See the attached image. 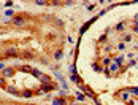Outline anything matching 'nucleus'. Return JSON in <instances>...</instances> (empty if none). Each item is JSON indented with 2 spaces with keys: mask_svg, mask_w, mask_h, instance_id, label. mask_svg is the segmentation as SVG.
I'll list each match as a JSON object with an SVG mask.
<instances>
[{
  "mask_svg": "<svg viewBox=\"0 0 138 105\" xmlns=\"http://www.w3.org/2000/svg\"><path fill=\"white\" fill-rule=\"evenodd\" d=\"M119 97H121L124 102H127V103H129V102L132 100V99H130V97H132L130 89H122V91H119Z\"/></svg>",
  "mask_w": 138,
  "mask_h": 105,
  "instance_id": "obj_1",
  "label": "nucleus"
},
{
  "mask_svg": "<svg viewBox=\"0 0 138 105\" xmlns=\"http://www.w3.org/2000/svg\"><path fill=\"white\" fill-rule=\"evenodd\" d=\"M40 81L43 83V85H46V86H48V85H49V83H51V78H49L48 75H41V78H40Z\"/></svg>",
  "mask_w": 138,
  "mask_h": 105,
  "instance_id": "obj_2",
  "label": "nucleus"
},
{
  "mask_svg": "<svg viewBox=\"0 0 138 105\" xmlns=\"http://www.w3.org/2000/svg\"><path fill=\"white\" fill-rule=\"evenodd\" d=\"M2 75H3V78H8V76L13 75V70H11V69H3V70H2Z\"/></svg>",
  "mask_w": 138,
  "mask_h": 105,
  "instance_id": "obj_3",
  "label": "nucleus"
},
{
  "mask_svg": "<svg viewBox=\"0 0 138 105\" xmlns=\"http://www.w3.org/2000/svg\"><path fill=\"white\" fill-rule=\"evenodd\" d=\"M13 24H14V26H22V24H24V19H22V18H14V19H13Z\"/></svg>",
  "mask_w": 138,
  "mask_h": 105,
  "instance_id": "obj_4",
  "label": "nucleus"
},
{
  "mask_svg": "<svg viewBox=\"0 0 138 105\" xmlns=\"http://www.w3.org/2000/svg\"><path fill=\"white\" fill-rule=\"evenodd\" d=\"M7 54H8V57H14V56H17V51L10 48V49H7Z\"/></svg>",
  "mask_w": 138,
  "mask_h": 105,
  "instance_id": "obj_5",
  "label": "nucleus"
},
{
  "mask_svg": "<svg viewBox=\"0 0 138 105\" xmlns=\"http://www.w3.org/2000/svg\"><path fill=\"white\" fill-rule=\"evenodd\" d=\"M83 91H84V92H86V94H87L89 97H92V99H95V94L92 92V89H91V88H83Z\"/></svg>",
  "mask_w": 138,
  "mask_h": 105,
  "instance_id": "obj_6",
  "label": "nucleus"
},
{
  "mask_svg": "<svg viewBox=\"0 0 138 105\" xmlns=\"http://www.w3.org/2000/svg\"><path fill=\"white\" fill-rule=\"evenodd\" d=\"M7 91H8V92H11V94H14V96H22V94H19V92L16 91V88H13V86L7 88Z\"/></svg>",
  "mask_w": 138,
  "mask_h": 105,
  "instance_id": "obj_7",
  "label": "nucleus"
},
{
  "mask_svg": "<svg viewBox=\"0 0 138 105\" xmlns=\"http://www.w3.org/2000/svg\"><path fill=\"white\" fill-rule=\"evenodd\" d=\"M113 60H114V62H116V64H117V65H119V67L122 65V56H121V57H119V56H116V57H114Z\"/></svg>",
  "mask_w": 138,
  "mask_h": 105,
  "instance_id": "obj_8",
  "label": "nucleus"
},
{
  "mask_svg": "<svg viewBox=\"0 0 138 105\" xmlns=\"http://www.w3.org/2000/svg\"><path fill=\"white\" fill-rule=\"evenodd\" d=\"M117 70H119V65H117L116 62H114V64H111V65H110V72H117Z\"/></svg>",
  "mask_w": 138,
  "mask_h": 105,
  "instance_id": "obj_9",
  "label": "nucleus"
},
{
  "mask_svg": "<svg viewBox=\"0 0 138 105\" xmlns=\"http://www.w3.org/2000/svg\"><path fill=\"white\" fill-rule=\"evenodd\" d=\"M52 105H65V100H64V99H56V100L52 102Z\"/></svg>",
  "mask_w": 138,
  "mask_h": 105,
  "instance_id": "obj_10",
  "label": "nucleus"
},
{
  "mask_svg": "<svg viewBox=\"0 0 138 105\" xmlns=\"http://www.w3.org/2000/svg\"><path fill=\"white\" fill-rule=\"evenodd\" d=\"M32 73H33V75H35V76H37L38 80H40V78H41V75H43V73H41L40 70H35V69H32Z\"/></svg>",
  "mask_w": 138,
  "mask_h": 105,
  "instance_id": "obj_11",
  "label": "nucleus"
},
{
  "mask_svg": "<svg viewBox=\"0 0 138 105\" xmlns=\"http://www.w3.org/2000/svg\"><path fill=\"white\" fill-rule=\"evenodd\" d=\"M22 96H24V97H32V96H33V92H32L30 89H27V91H24V92H22Z\"/></svg>",
  "mask_w": 138,
  "mask_h": 105,
  "instance_id": "obj_12",
  "label": "nucleus"
},
{
  "mask_svg": "<svg viewBox=\"0 0 138 105\" xmlns=\"http://www.w3.org/2000/svg\"><path fill=\"white\" fill-rule=\"evenodd\" d=\"M110 62H111V59H110V57H103V59H102V64H103V65H108Z\"/></svg>",
  "mask_w": 138,
  "mask_h": 105,
  "instance_id": "obj_13",
  "label": "nucleus"
},
{
  "mask_svg": "<svg viewBox=\"0 0 138 105\" xmlns=\"http://www.w3.org/2000/svg\"><path fill=\"white\" fill-rule=\"evenodd\" d=\"M35 3H37V5H40V7H45V5H48V2H45V0H37Z\"/></svg>",
  "mask_w": 138,
  "mask_h": 105,
  "instance_id": "obj_14",
  "label": "nucleus"
},
{
  "mask_svg": "<svg viewBox=\"0 0 138 105\" xmlns=\"http://www.w3.org/2000/svg\"><path fill=\"white\" fill-rule=\"evenodd\" d=\"M54 57H56V60H61V59H62V51H57Z\"/></svg>",
  "mask_w": 138,
  "mask_h": 105,
  "instance_id": "obj_15",
  "label": "nucleus"
},
{
  "mask_svg": "<svg viewBox=\"0 0 138 105\" xmlns=\"http://www.w3.org/2000/svg\"><path fill=\"white\" fill-rule=\"evenodd\" d=\"M130 92H132L133 96H136V97H138V88H130Z\"/></svg>",
  "mask_w": 138,
  "mask_h": 105,
  "instance_id": "obj_16",
  "label": "nucleus"
},
{
  "mask_svg": "<svg viewBox=\"0 0 138 105\" xmlns=\"http://www.w3.org/2000/svg\"><path fill=\"white\" fill-rule=\"evenodd\" d=\"M92 69L95 70V72H100L102 69H100V65H98V64H92Z\"/></svg>",
  "mask_w": 138,
  "mask_h": 105,
  "instance_id": "obj_17",
  "label": "nucleus"
},
{
  "mask_svg": "<svg viewBox=\"0 0 138 105\" xmlns=\"http://www.w3.org/2000/svg\"><path fill=\"white\" fill-rule=\"evenodd\" d=\"M122 29H124V23H119L116 26V30H122Z\"/></svg>",
  "mask_w": 138,
  "mask_h": 105,
  "instance_id": "obj_18",
  "label": "nucleus"
},
{
  "mask_svg": "<svg viewBox=\"0 0 138 105\" xmlns=\"http://www.w3.org/2000/svg\"><path fill=\"white\" fill-rule=\"evenodd\" d=\"M117 48H119V51H122V49L125 48V45H124V43H121V45H117Z\"/></svg>",
  "mask_w": 138,
  "mask_h": 105,
  "instance_id": "obj_19",
  "label": "nucleus"
},
{
  "mask_svg": "<svg viewBox=\"0 0 138 105\" xmlns=\"http://www.w3.org/2000/svg\"><path fill=\"white\" fill-rule=\"evenodd\" d=\"M78 100H84V96L80 92V94H78Z\"/></svg>",
  "mask_w": 138,
  "mask_h": 105,
  "instance_id": "obj_20",
  "label": "nucleus"
},
{
  "mask_svg": "<svg viewBox=\"0 0 138 105\" xmlns=\"http://www.w3.org/2000/svg\"><path fill=\"white\" fill-rule=\"evenodd\" d=\"M0 85H2V86H5V78H3V76L0 78Z\"/></svg>",
  "mask_w": 138,
  "mask_h": 105,
  "instance_id": "obj_21",
  "label": "nucleus"
},
{
  "mask_svg": "<svg viewBox=\"0 0 138 105\" xmlns=\"http://www.w3.org/2000/svg\"><path fill=\"white\" fill-rule=\"evenodd\" d=\"M124 40H125V41H130V40H132V37H130V35H125V37H124Z\"/></svg>",
  "mask_w": 138,
  "mask_h": 105,
  "instance_id": "obj_22",
  "label": "nucleus"
},
{
  "mask_svg": "<svg viewBox=\"0 0 138 105\" xmlns=\"http://www.w3.org/2000/svg\"><path fill=\"white\" fill-rule=\"evenodd\" d=\"M70 72H71V73L75 75V72H76V69H75V65H71V67H70Z\"/></svg>",
  "mask_w": 138,
  "mask_h": 105,
  "instance_id": "obj_23",
  "label": "nucleus"
},
{
  "mask_svg": "<svg viewBox=\"0 0 138 105\" xmlns=\"http://www.w3.org/2000/svg\"><path fill=\"white\" fill-rule=\"evenodd\" d=\"M71 81H76V83H78V76H76V75H71Z\"/></svg>",
  "mask_w": 138,
  "mask_h": 105,
  "instance_id": "obj_24",
  "label": "nucleus"
},
{
  "mask_svg": "<svg viewBox=\"0 0 138 105\" xmlns=\"http://www.w3.org/2000/svg\"><path fill=\"white\" fill-rule=\"evenodd\" d=\"M135 64H136V60L132 59V60H130V64H129V67H132V65H135Z\"/></svg>",
  "mask_w": 138,
  "mask_h": 105,
  "instance_id": "obj_25",
  "label": "nucleus"
},
{
  "mask_svg": "<svg viewBox=\"0 0 138 105\" xmlns=\"http://www.w3.org/2000/svg\"><path fill=\"white\" fill-rule=\"evenodd\" d=\"M133 21H135V24L138 26V14H135V18H133Z\"/></svg>",
  "mask_w": 138,
  "mask_h": 105,
  "instance_id": "obj_26",
  "label": "nucleus"
},
{
  "mask_svg": "<svg viewBox=\"0 0 138 105\" xmlns=\"http://www.w3.org/2000/svg\"><path fill=\"white\" fill-rule=\"evenodd\" d=\"M5 7H13V2H5Z\"/></svg>",
  "mask_w": 138,
  "mask_h": 105,
  "instance_id": "obj_27",
  "label": "nucleus"
},
{
  "mask_svg": "<svg viewBox=\"0 0 138 105\" xmlns=\"http://www.w3.org/2000/svg\"><path fill=\"white\" fill-rule=\"evenodd\" d=\"M133 32H138V26H136V24L133 26Z\"/></svg>",
  "mask_w": 138,
  "mask_h": 105,
  "instance_id": "obj_28",
  "label": "nucleus"
},
{
  "mask_svg": "<svg viewBox=\"0 0 138 105\" xmlns=\"http://www.w3.org/2000/svg\"><path fill=\"white\" fill-rule=\"evenodd\" d=\"M29 105H33V103H29Z\"/></svg>",
  "mask_w": 138,
  "mask_h": 105,
  "instance_id": "obj_29",
  "label": "nucleus"
}]
</instances>
